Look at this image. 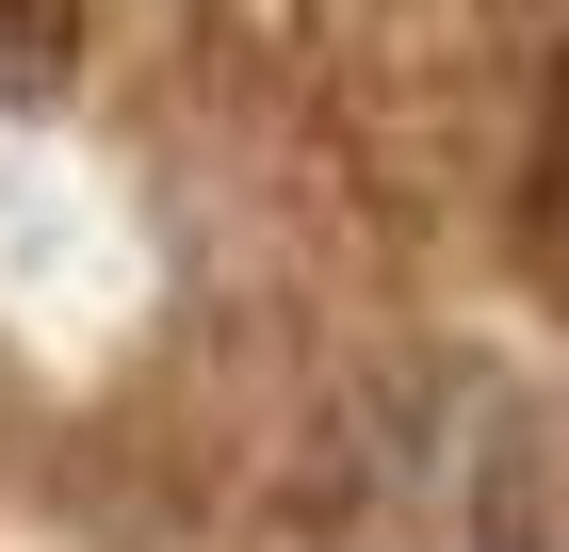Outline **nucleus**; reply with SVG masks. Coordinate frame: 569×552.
I'll list each match as a JSON object with an SVG mask.
<instances>
[{"mask_svg": "<svg viewBox=\"0 0 569 552\" xmlns=\"http://www.w3.org/2000/svg\"><path fill=\"white\" fill-rule=\"evenodd\" d=\"M82 66V0H0V98H49Z\"/></svg>", "mask_w": 569, "mask_h": 552, "instance_id": "3", "label": "nucleus"}, {"mask_svg": "<svg viewBox=\"0 0 569 552\" xmlns=\"http://www.w3.org/2000/svg\"><path fill=\"white\" fill-rule=\"evenodd\" d=\"M521 244L569 277V0H553V66H537V147H521Z\"/></svg>", "mask_w": 569, "mask_h": 552, "instance_id": "2", "label": "nucleus"}, {"mask_svg": "<svg viewBox=\"0 0 569 552\" xmlns=\"http://www.w3.org/2000/svg\"><path fill=\"white\" fill-rule=\"evenodd\" d=\"M472 552H569V455H488L472 471Z\"/></svg>", "mask_w": 569, "mask_h": 552, "instance_id": "1", "label": "nucleus"}]
</instances>
